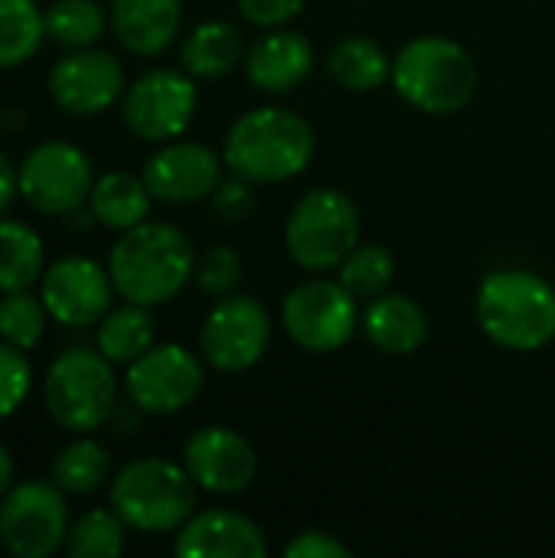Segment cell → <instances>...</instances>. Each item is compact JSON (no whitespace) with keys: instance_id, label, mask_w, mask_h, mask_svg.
Listing matches in <instances>:
<instances>
[{"instance_id":"cell-1","label":"cell","mask_w":555,"mask_h":558,"mask_svg":"<svg viewBox=\"0 0 555 558\" xmlns=\"http://www.w3.org/2000/svg\"><path fill=\"white\" fill-rule=\"evenodd\" d=\"M196 248L190 235L173 222H141L118 232L108 252V271L118 298L144 307H160L193 281Z\"/></svg>"},{"instance_id":"cell-2","label":"cell","mask_w":555,"mask_h":558,"mask_svg":"<svg viewBox=\"0 0 555 558\" xmlns=\"http://www.w3.org/2000/svg\"><path fill=\"white\" fill-rule=\"evenodd\" d=\"M314 154L317 137L311 121L278 105H262L239 114L222 144L226 170L265 186L301 177Z\"/></svg>"},{"instance_id":"cell-3","label":"cell","mask_w":555,"mask_h":558,"mask_svg":"<svg viewBox=\"0 0 555 558\" xmlns=\"http://www.w3.org/2000/svg\"><path fill=\"white\" fill-rule=\"evenodd\" d=\"M474 317L491 343L536 353L555 340V288L536 271L497 268L478 284Z\"/></svg>"},{"instance_id":"cell-4","label":"cell","mask_w":555,"mask_h":558,"mask_svg":"<svg viewBox=\"0 0 555 558\" xmlns=\"http://www.w3.org/2000/svg\"><path fill=\"white\" fill-rule=\"evenodd\" d=\"M396 95L422 114H458L478 95V62L474 56L438 33L409 39L393 59Z\"/></svg>"},{"instance_id":"cell-5","label":"cell","mask_w":555,"mask_h":558,"mask_svg":"<svg viewBox=\"0 0 555 558\" xmlns=\"http://www.w3.org/2000/svg\"><path fill=\"white\" fill-rule=\"evenodd\" d=\"M196 481L167 458H137L108 484V507L134 533H177L196 513Z\"/></svg>"},{"instance_id":"cell-6","label":"cell","mask_w":555,"mask_h":558,"mask_svg":"<svg viewBox=\"0 0 555 558\" xmlns=\"http://www.w3.org/2000/svg\"><path fill=\"white\" fill-rule=\"evenodd\" d=\"M43 405L65 435H95L118 405L114 363L98 347L62 350L43 376Z\"/></svg>"},{"instance_id":"cell-7","label":"cell","mask_w":555,"mask_h":558,"mask_svg":"<svg viewBox=\"0 0 555 558\" xmlns=\"http://www.w3.org/2000/svg\"><path fill=\"white\" fill-rule=\"evenodd\" d=\"M360 245V209L334 186L307 190L288 213L285 248L304 271H334Z\"/></svg>"},{"instance_id":"cell-8","label":"cell","mask_w":555,"mask_h":558,"mask_svg":"<svg viewBox=\"0 0 555 558\" xmlns=\"http://www.w3.org/2000/svg\"><path fill=\"white\" fill-rule=\"evenodd\" d=\"M360 298L340 278H307L281 301V327L304 353H337L360 330Z\"/></svg>"},{"instance_id":"cell-9","label":"cell","mask_w":555,"mask_h":558,"mask_svg":"<svg viewBox=\"0 0 555 558\" xmlns=\"http://www.w3.org/2000/svg\"><path fill=\"white\" fill-rule=\"evenodd\" d=\"M20 196L43 216H79L95 186L92 157L69 141H43L16 167Z\"/></svg>"},{"instance_id":"cell-10","label":"cell","mask_w":555,"mask_h":558,"mask_svg":"<svg viewBox=\"0 0 555 558\" xmlns=\"http://www.w3.org/2000/svg\"><path fill=\"white\" fill-rule=\"evenodd\" d=\"M69 497L52 481H13L0 500V549L13 558L62 553L69 533Z\"/></svg>"},{"instance_id":"cell-11","label":"cell","mask_w":555,"mask_h":558,"mask_svg":"<svg viewBox=\"0 0 555 558\" xmlns=\"http://www.w3.org/2000/svg\"><path fill=\"white\" fill-rule=\"evenodd\" d=\"M196 105L200 92L186 69H150L128 85L121 98V118L134 137L167 144L186 134L196 118Z\"/></svg>"},{"instance_id":"cell-12","label":"cell","mask_w":555,"mask_h":558,"mask_svg":"<svg viewBox=\"0 0 555 558\" xmlns=\"http://www.w3.org/2000/svg\"><path fill=\"white\" fill-rule=\"evenodd\" d=\"M272 343V314L252 294L216 298L200 327V356L216 373L252 369Z\"/></svg>"},{"instance_id":"cell-13","label":"cell","mask_w":555,"mask_h":558,"mask_svg":"<svg viewBox=\"0 0 555 558\" xmlns=\"http://www.w3.org/2000/svg\"><path fill=\"white\" fill-rule=\"evenodd\" d=\"M206 373L193 350L180 343H154L124 366V392L144 415H173L196 402Z\"/></svg>"},{"instance_id":"cell-14","label":"cell","mask_w":555,"mask_h":558,"mask_svg":"<svg viewBox=\"0 0 555 558\" xmlns=\"http://www.w3.org/2000/svg\"><path fill=\"white\" fill-rule=\"evenodd\" d=\"M49 98L59 111L72 118H95L108 108H114L124 92V65L98 46L88 49H69L46 78Z\"/></svg>"},{"instance_id":"cell-15","label":"cell","mask_w":555,"mask_h":558,"mask_svg":"<svg viewBox=\"0 0 555 558\" xmlns=\"http://www.w3.org/2000/svg\"><path fill=\"white\" fill-rule=\"evenodd\" d=\"M114 281L108 265H98L85 255H65L46 265L39 278V298L52 317V324L82 330L95 327L114 301Z\"/></svg>"},{"instance_id":"cell-16","label":"cell","mask_w":555,"mask_h":558,"mask_svg":"<svg viewBox=\"0 0 555 558\" xmlns=\"http://www.w3.org/2000/svg\"><path fill=\"white\" fill-rule=\"evenodd\" d=\"M222 167H226V160L213 147L177 137V141L160 144L147 157L141 177L150 186L157 203L186 206V203L213 199V193L226 180Z\"/></svg>"},{"instance_id":"cell-17","label":"cell","mask_w":555,"mask_h":558,"mask_svg":"<svg viewBox=\"0 0 555 558\" xmlns=\"http://www.w3.org/2000/svg\"><path fill=\"white\" fill-rule=\"evenodd\" d=\"M183 468L200 490L216 497L245 494L258 477V454L249 438L226 425H206L190 435L183 448Z\"/></svg>"},{"instance_id":"cell-18","label":"cell","mask_w":555,"mask_h":558,"mask_svg":"<svg viewBox=\"0 0 555 558\" xmlns=\"http://www.w3.org/2000/svg\"><path fill=\"white\" fill-rule=\"evenodd\" d=\"M180 558H265L268 539L255 520L236 510H196L173 539Z\"/></svg>"},{"instance_id":"cell-19","label":"cell","mask_w":555,"mask_h":558,"mask_svg":"<svg viewBox=\"0 0 555 558\" xmlns=\"http://www.w3.org/2000/svg\"><path fill=\"white\" fill-rule=\"evenodd\" d=\"M314 72V46L304 33L268 29L245 52V78L265 95H288Z\"/></svg>"},{"instance_id":"cell-20","label":"cell","mask_w":555,"mask_h":558,"mask_svg":"<svg viewBox=\"0 0 555 558\" xmlns=\"http://www.w3.org/2000/svg\"><path fill=\"white\" fill-rule=\"evenodd\" d=\"M108 20L114 39L131 56H160L183 26V0H111Z\"/></svg>"},{"instance_id":"cell-21","label":"cell","mask_w":555,"mask_h":558,"mask_svg":"<svg viewBox=\"0 0 555 558\" xmlns=\"http://www.w3.org/2000/svg\"><path fill=\"white\" fill-rule=\"evenodd\" d=\"M363 337L386 356H412L429 340V314L409 294L386 291L373 298L360 317Z\"/></svg>"},{"instance_id":"cell-22","label":"cell","mask_w":555,"mask_h":558,"mask_svg":"<svg viewBox=\"0 0 555 558\" xmlns=\"http://www.w3.org/2000/svg\"><path fill=\"white\" fill-rule=\"evenodd\" d=\"M150 206H154V193L141 173L108 170V173L95 177V186L88 196V213L98 226H105L111 232H128L150 219Z\"/></svg>"},{"instance_id":"cell-23","label":"cell","mask_w":555,"mask_h":558,"mask_svg":"<svg viewBox=\"0 0 555 558\" xmlns=\"http://www.w3.org/2000/svg\"><path fill=\"white\" fill-rule=\"evenodd\" d=\"M180 62L193 78L229 75L239 62H245V46H242L239 26H232L226 20L196 23L180 46Z\"/></svg>"},{"instance_id":"cell-24","label":"cell","mask_w":555,"mask_h":558,"mask_svg":"<svg viewBox=\"0 0 555 558\" xmlns=\"http://www.w3.org/2000/svg\"><path fill=\"white\" fill-rule=\"evenodd\" d=\"M111 477H114L111 454L92 435H75V441L59 448L49 468V481L65 497H92L105 484H111Z\"/></svg>"},{"instance_id":"cell-25","label":"cell","mask_w":555,"mask_h":558,"mask_svg":"<svg viewBox=\"0 0 555 558\" xmlns=\"http://www.w3.org/2000/svg\"><path fill=\"white\" fill-rule=\"evenodd\" d=\"M330 78L353 95H366L383 88L393 78V59L370 36H347L327 56Z\"/></svg>"},{"instance_id":"cell-26","label":"cell","mask_w":555,"mask_h":558,"mask_svg":"<svg viewBox=\"0 0 555 558\" xmlns=\"http://www.w3.org/2000/svg\"><path fill=\"white\" fill-rule=\"evenodd\" d=\"M95 347L114 366L134 363L141 353H147L154 347V317H150V307L131 304V301H124L121 307H111L95 324Z\"/></svg>"},{"instance_id":"cell-27","label":"cell","mask_w":555,"mask_h":558,"mask_svg":"<svg viewBox=\"0 0 555 558\" xmlns=\"http://www.w3.org/2000/svg\"><path fill=\"white\" fill-rule=\"evenodd\" d=\"M46 271L43 235L20 219H0V294L39 284Z\"/></svg>"},{"instance_id":"cell-28","label":"cell","mask_w":555,"mask_h":558,"mask_svg":"<svg viewBox=\"0 0 555 558\" xmlns=\"http://www.w3.org/2000/svg\"><path fill=\"white\" fill-rule=\"evenodd\" d=\"M46 39V10L36 0H0V72L29 62Z\"/></svg>"},{"instance_id":"cell-29","label":"cell","mask_w":555,"mask_h":558,"mask_svg":"<svg viewBox=\"0 0 555 558\" xmlns=\"http://www.w3.org/2000/svg\"><path fill=\"white\" fill-rule=\"evenodd\" d=\"M105 29H111V20L98 0H56L46 7V39L65 52L98 46Z\"/></svg>"},{"instance_id":"cell-30","label":"cell","mask_w":555,"mask_h":558,"mask_svg":"<svg viewBox=\"0 0 555 558\" xmlns=\"http://www.w3.org/2000/svg\"><path fill=\"white\" fill-rule=\"evenodd\" d=\"M124 543L128 523L111 507H95L69 523L62 553L69 558H114L124 553Z\"/></svg>"},{"instance_id":"cell-31","label":"cell","mask_w":555,"mask_h":558,"mask_svg":"<svg viewBox=\"0 0 555 558\" xmlns=\"http://www.w3.org/2000/svg\"><path fill=\"white\" fill-rule=\"evenodd\" d=\"M49 311L33 288L0 294V340L16 350H36L49 327Z\"/></svg>"},{"instance_id":"cell-32","label":"cell","mask_w":555,"mask_h":558,"mask_svg":"<svg viewBox=\"0 0 555 558\" xmlns=\"http://www.w3.org/2000/svg\"><path fill=\"white\" fill-rule=\"evenodd\" d=\"M337 278L347 291H353L360 301H373L389 291L396 278V258L386 245H357L337 268Z\"/></svg>"},{"instance_id":"cell-33","label":"cell","mask_w":555,"mask_h":558,"mask_svg":"<svg viewBox=\"0 0 555 558\" xmlns=\"http://www.w3.org/2000/svg\"><path fill=\"white\" fill-rule=\"evenodd\" d=\"M193 281L209 298L236 294V288L242 281V258H239V252L232 245H209L203 255H196Z\"/></svg>"},{"instance_id":"cell-34","label":"cell","mask_w":555,"mask_h":558,"mask_svg":"<svg viewBox=\"0 0 555 558\" xmlns=\"http://www.w3.org/2000/svg\"><path fill=\"white\" fill-rule=\"evenodd\" d=\"M29 389H33V366L26 360V350H16L0 340V422L23 409Z\"/></svg>"},{"instance_id":"cell-35","label":"cell","mask_w":555,"mask_h":558,"mask_svg":"<svg viewBox=\"0 0 555 558\" xmlns=\"http://www.w3.org/2000/svg\"><path fill=\"white\" fill-rule=\"evenodd\" d=\"M213 209H216V216L226 219V222H245V219L255 213L252 183L232 173V180H222L219 190L213 193Z\"/></svg>"},{"instance_id":"cell-36","label":"cell","mask_w":555,"mask_h":558,"mask_svg":"<svg viewBox=\"0 0 555 558\" xmlns=\"http://www.w3.org/2000/svg\"><path fill=\"white\" fill-rule=\"evenodd\" d=\"M236 3H239V13L252 26H262V29L288 26L307 7V0H236Z\"/></svg>"},{"instance_id":"cell-37","label":"cell","mask_w":555,"mask_h":558,"mask_svg":"<svg viewBox=\"0 0 555 558\" xmlns=\"http://www.w3.org/2000/svg\"><path fill=\"white\" fill-rule=\"evenodd\" d=\"M353 549L337 539L334 533L324 530H304L298 533L288 546H285V558H350Z\"/></svg>"},{"instance_id":"cell-38","label":"cell","mask_w":555,"mask_h":558,"mask_svg":"<svg viewBox=\"0 0 555 558\" xmlns=\"http://www.w3.org/2000/svg\"><path fill=\"white\" fill-rule=\"evenodd\" d=\"M20 196V183H16V167L7 160V154H0V219L10 213L13 199Z\"/></svg>"},{"instance_id":"cell-39","label":"cell","mask_w":555,"mask_h":558,"mask_svg":"<svg viewBox=\"0 0 555 558\" xmlns=\"http://www.w3.org/2000/svg\"><path fill=\"white\" fill-rule=\"evenodd\" d=\"M13 477H16V464H13V454L7 451V445L0 441V500L7 497V490L13 487Z\"/></svg>"}]
</instances>
